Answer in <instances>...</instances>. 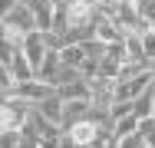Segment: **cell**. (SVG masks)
<instances>
[{
  "mask_svg": "<svg viewBox=\"0 0 155 148\" xmlns=\"http://www.w3.org/2000/svg\"><path fill=\"white\" fill-rule=\"evenodd\" d=\"M33 105L20 102V99H3V109H0V132H23V125L30 122Z\"/></svg>",
  "mask_w": 155,
  "mask_h": 148,
  "instance_id": "6da1fadb",
  "label": "cell"
},
{
  "mask_svg": "<svg viewBox=\"0 0 155 148\" xmlns=\"http://www.w3.org/2000/svg\"><path fill=\"white\" fill-rule=\"evenodd\" d=\"M66 135L76 142V148H93L99 138H102V128L96 125L93 118H83V122H73L69 128H66Z\"/></svg>",
  "mask_w": 155,
  "mask_h": 148,
  "instance_id": "7a4b0ae2",
  "label": "cell"
},
{
  "mask_svg": "<svg viewBox=\"0 0 155 148\" xmlns=\"http://www.w3.org/2000/svg\"><path fill=\"white\" fill-rule=\"evenodd\" d=\"M46 53H50V43H46V33H30L27 40H23V56L30 59L33 69H40L43 66V59H46Z\"/></svg>",
  "mask_w": 155,
  "mask_h": 148,
  "instance_id": "3957f363",
  "label": "cell"
},
{
  "mask_svg": "<svg viewBox=\"0 0 155 148\" xmlns=\"http://www.w3.org/2000/svg\"><path fill=\"white\" fill-rule=\"evenodd\" d=\"M63 56V66H69V69H79V72H83V66H86V46H83V43H73V46H66V50H63L60 53Z\"/></svg>",
  "mask_w": 155,
  "mask_h": 148,
  "instance_id": "277c9868",
  "label": "cell"
},
{
  "mask_svg": "<svg viewBox=\"0 0 155 148\" xmlns=\"http://www.w3.org/2000/svg\"><path fill=\"white\" fill-rule=\"evenodd\" d=\"M152 92H155V89H149L145 95H139V99L132 102V115L142 118V122H145V118H155V95H152Z\"/></svg>",
  "mask_w": 155,
  "mask_h": 148,
  "instance_id": "5b68a950",
  "label": "cell"
},
{
  "mask_svg": "<svg viewBox=\"0 0 155 148\" xmlns=\"http://www.w3.org/2000/svg\"><path fill=\"white\" fill-rule=\"evenodd\" d=\"M139 128H142V118H135V115H125L119 118L116 125H112V135L122 142V138H132V135H139Z\"/></svg>",
  "mask_w": 155,
  "mask_h": 148,
  "instance_id": "8992f818",
  "label": "cell"
},
{
  "mask_svg": "<svg viewBox=\"0 0 155 148\" xmlns=\"http://www.w3.org/2000/svg\"><path fill=\"white\" fill-rule=\"evenodd\" d=\"M109 115H112V125H116L119 118L132 115V102H112V109H109Z\"/></svg>",
  "mask_w": 155,
  "mask_h": 148,
  "instance_id": "52a82bcc",
  "label": "cell"
},
{
  "mask_svg": "<svg viewBox=\"0 0 155 148\" xmlns=\"http://www.w3.org/2000/svg\"><path fill=\"white\" fill-rule=\"evenodd\" d=\"M142 46H145V59H149V66H152V63H155V33H152V30L142 33Z\"/></svg>",
  "mask_w": 155,
  "mask_h": 148,
  "instance_id": "ba28073f",
  "label": "cell"
},
{
  "mask_svg": "<svg viewBox=\"0 0 155 148\" xmlns=\"http://www.w3.org/2000/svg\"><path fill=\"white\" fill-rule=\"evenodd\" d=\"M139 135H142V138L149 142V148H155V118H145V122H142Z\"/></svg>",
  "mask_w": 155,
  "mask_h": 148,
  "instance_id": "9c48e42d",
  "label": "cell"
},
{
  "mask_svg": "<svg viewBox=\"0 0 155 148\" xmlns=\"http://www.w3.org/2000/svg\"><path fill=\"white\" fill-rule=\"evenodd\" d=\"M20 132H0V148H20Z\"/></svg>",
  "mask_w": 155,
  "mask_h": 148,
  "instance_id": "30bf717a",
  "label": "cell"
},
{
  "mask_svg": "<svg viewBox=\"0 0 155 148\" xmlns=\"http://www.w3.org/2000/svg\"><path fill=\"white\" fill-rule=\"evenodd\" d=\"M119 148H149V142H145L142 135H132V138H122Z\"/></svg>",
  "mask_w": 155,
  "mask_h": 148,
  "instance_id": "8fae6325",
  "label": "cell"
},
{
  "mask_svg": "<svg viewBox=\"0 0 155 148\" xmlns=\"http://www.w3.org/2000/svg\"><path fill=\"white\" fill-rule=\"evenodd\" d=\"M145 30H152V33H155V13H152V17H145Z\"/></svg>",
  "mask_w": 155,
  "mask_h": 148,
  "instance_id": "7c38bea8",
  "label": "cell"
},
{
  "mask_svg": "<svg viewBox=\"0 0 155 148\" xmlns=\"http://www.w3.org/2000/svg\"><path fill=\"white\" fill-rule=\"evenodd\" d=\"M149 72H152V82H155V63H152V66H149Z\"/></svg>",
  "mask_w": 155,
  "mask_h": 148,
  "instance_id": "4fadbf2b",
  "label": "cell"
},
{
  "mask_svg": "<svg viewBox=\"0 0 155 148\" xmlns=\"http://www.w3.org/2000/svg\"><path fill=\"white\" fill-rule=\"evenodd\" d=\"M56 3H63V0H56Z\"/></svg>",
  "mask_w": 155,
  "mask_h": 148,
  "instance_id": "5bb4252c",
  "label": "cell"
},
{
  "mask_svg": "<svg viewBox=\"0 0 155 148\" xmlns=\"http://www.w3.org/2000/svg\"><path fill=\"white\" fill-rule=\"evenodd\" d=\"M152 95H155V92H152Z\"/></svg>",
  "mask_w": 155,
  "mask_h": 148,
  "instance_id": "9a60e30c",
  "label": "cell"
}]
</instances>
